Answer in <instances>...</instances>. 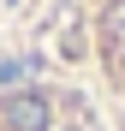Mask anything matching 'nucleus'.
Here are the masks:
<instances>
[{"label": "nucleus", "mask_w": 125, "mask_h": 131, "mask_svg": "<svg viewBox=\"0 0 125 131\" xmlns=\"http://www.w3.org/2000/svg\"><path fill=\"white\" fill-rule=\"evenodd\" d=\"M0 131H119L95 90L72 78H30L0 90Z\"/></svg>", "instance_id": "f257e3e1"}, {"label": "nucleus", "mask_w": 125, "mask_h": 131, "mask_svg": "<svg viewBox=\"0 0 125 131\" xmlns=\"http://www.w3.org/2000/svg\"><path fill=\"white\" fill-rule=\"evenodd\" d=\"M83 42L95 66V95L125 131V0H83Z\"/></svg>", "instance_id": "f03ea898"}]
</instances>
